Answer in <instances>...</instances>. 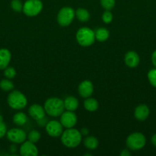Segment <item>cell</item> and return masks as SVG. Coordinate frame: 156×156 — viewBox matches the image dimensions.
Returning a JSON list of instances; mask_svg holds the SVG:
<instances>
[{"label":"cell","mask_w":156,"mask_h":156,"mask_svg":"<svg viewBox=\"0 0 156 156\" xmlns=\"http://www.w3.org/2000/svg\"><path fill=\"white\" fill-rule=\"evenodd\" d=\"M7 139L12 143L15 144H20L23 143L27 139L26 133L23 129L19 128H13L7 131L6 133Z\"/></svg>","instance_id":"ba28073f"},{"label":"cell","mask_w":156,"mask_h":156,"mask_svg":"<svg viewBox=\"0 0 156 156\" xmlns=\"http://www.w3.org/2000/svg\"><path fill=\"white\" fill-rule=\"evenodd\" d=\"M100 5L104 9L110 11L114 8L116 0H100Z\"/></svg>","instance_id":"484cf974"},{"label":"cell","mask_w":156,"mask_h":156,"mask_svg":"<svg viewBox=\"0 0 156 156\" xmlns=\"http://www.w3.org/2000/svg\"><path fill=\"white\" fill-rule=\"evenodd\" d=\"M77 122V117L76 115L73 111H67L66 112L63 113L61 115V123L64 127L67 128H73L76 125Z\"/></svg>","instance_id":"30bf717a"},{"label":"cell","mask_w":156,"mask_h":156,"mask_svg":"<svg viewBox=\"0 0 156 156\" xmlns=\"http://www.w3.org/2000/svg\"><path fill=\"white\" fill-rule=\"evenodd\" d=\"M75 16L81 22H87L90 19V15L87 9L80 8V9H76V11L75 12Z\"/></svg>","instance_id":"ffe728a7"},{"label":"cell","mask_w":156,"mask_h":156,"mask_svg":"<svg viewBox=\"0 0 156 156\" xmlns=\"http://www.w3.org/2000/svg\"><path fill=\"white\" fill-rule=\"evenodd\" d=\"M149 108L145 105H140L137 106L135 109V117L139 121H144L148 118L149 115Z\"/></svg>","instance_id":"9a60e30c"},{"label":"cell","mask_w":156,"mask_h":156,"mask_svg":"<svg viewBox=\"0 0 156 156\" xmlns=\"http://www.w3.org/2000/svg\"><path fill=\"white\" fill-rule=\"evenodd\" d=\"M95 33V38L99 42H104L106 41L110 37V32L105 27H99L98 28Z\"/></svg>","instance_id":"ac0fdd59"},{"label":"cell","mask_w":156,"mask_h":156,"mask_svg":"<svg viewBox=\"0 0 156 156\" xmlns=\"http://www.w3.org/2000/svg\"><path fill=\"white\" fill-rule=\"evenodd\" d=\"M12 54L8 49H0V69H4L9 66Z\"/></svg>","instance_id":"2e32d148"},{"label":"cell","mask_w":156,"mask_h":156,"mask_svg":"<svg viewBox=\"0 0 156 156\" xmlns=\"http://www.w3.org/2000/svg\"><path fill=\"white\" fill-rule=\"evenodd\" d=\"M151 143H152V144L154 146H156V133L153 135L152 137H151Z\"/></svg>","instance_id":"e575fe53"},{"label":"cell","mask_w":156,"mask_h":156,"mask_svg":"<svg viewBox=\"0 0 156 156\" xmlns=\"http://www.w3.org/2000/svg\"><path fill=\"white\" fill-rule=\"evenodd\" d=\"M7 102L9 106L14 110H21L27 105V98L21 91L12 90L8 95Z\"/></svg>","instance_id":"3957f363"},{"label":"cell","mask_w":156,"mask_h":156,"mask_svg":"<svg viewBox=\"0 0 156 156\" xmlns=\"http://www.w3.org/2000/svg\"><path fill=\"white\" fill-rule=\"evenodd\" d=\"M113 14H112L110 11L106 10V12H104L102 15V21H103V22L106 23V24H110V23H111V21H113Z\"/></svg>","instance_id":"f1b7e54d"},{"label":"cell","mask_w":156,"mask_h":156,"mask_svg":"<svg viewBox=\"0 0 156 156\" xmlns=\"http://www.w3.org/2000/svg\"><path fill=\"white\" fill-rule=\"evenodd\" d=\"M78 92L80 95L84 98H90L93 92V83L89 80L82 82L78 86Z\"/></svg>","instance_id":"7c38bea8"},{"label":"cell","mask_w":156,"mask_h":156,"mask_svg":"<svg viewBox=\"0 0 156 156\" xmlns=\"http://www.w3.org/2000/svg\"><path fill=\"white\" fill-rule=\"evenodd\" d=\"M4 76H6V79H12L16 76V71L13 67H6L4 69Z\"/></svg>","instance_id":"4316f807"},{"label":"cell","mask_w":156,"mask_h":156,"mask_svg":"<svg viewBox=\"0 0 156 156\" xmlns=\"http://www.w3.org/2000/svg\"><path fill=\"white\" fill-rule=\"evenodd\" d=\"M84 105L85 109L90 112L96 111L99 108V104H98L97 101L94 98H87L84 101Z\"/></svg>","instance_id":"d6986e66"},{"label":"cell","mask_w":156,"mask_h":156,"mask_svg":"<svg viewBox=\"0 0 156 156\" xmlns=\"http://www.w3.org/2000/svg\"><path fill=\"white\" fill-rule=\"evenodd\" d=\"M37 122H38L39 126H45L46 124H47V122L48 121H47V119H46L45 117H43V118L40 119V120H37Z\"/></svg>","instance_id":"4dcf8cb0"},{"label":"cell","mask_w":156,"mask_h":156,"mask_svg":"<svg viewBox=\"0 0 156 156\" xmlns=\"http://www.w3.org/2000/svg\"><path fill=\"white\" fill-rule=\"evenodd\" d=\"M44 108L45 110L46 114L54 117L61 116L65 109L64 101L58 98H50L47 99L44 103Z\"/></svg>","instance_id":"7a4b0ae2"},{"label":"cell","mask_w":156,"mask_h":156,"mask_svg":"<svg viewBox=\"0 0 156 156\" xmlns=\"http://www.w3.org/2000/svg\"><path fill=\"white\" fill-rule=\"evenodd\" d=\"M20 155L22 156H37L38 155V148L33 143L24 141L20 147Z\"/></svg>","instance_id":"8fae6325"},{"label":"cell","mask_w":156,"mask_h":156,"mask_svg":"<svg viewBox=\"0 0 156 156\" xmlns=\"http://www.w3.org/2000/svg\"><path fill=\"white\" fill-rule=\"evenodd\" d=\"M11 8L15 12H21L23 10V3L21 0H12Z\"/></svg>","instance_id":"d4e9b609"},{"label":"cell","mask_w":156,"mask_h":156,"mask_svg":"<svg viewBox=\"0 0 156 156\" xmlns=\"http://www.w3.org/2000/svg\"><path fill=\"white\" fill-rule=\"evenodd\" d=\"M28 121V117L25 114L18 112L13 116V122L17 126H24Z\"/></svg>","instance_id":"7402d4cb"},{"label":"cell","mask_w":156,"mask_h":156,"mask_svg":"<svg viewBox=\"0 0 156 156\" xmlns=\"http://www.w3.org/2000/svg\"><path fill=\"white\" fill-rule=\"evenodd\" d=\"M76 39L78 44L82 47H89L94 43L95 33L89 27H81L77 30Z\"/></svg>","instance_id":"277c9868"},{"label":"cell","mask_w":156,"mask_h":156,"mask_svg":"<svg viewBox=\"0 0 156 156\" xmlns=\"http://www.w3.org/2000/svg\"><path fill=\"white\" fill-rule=\"evenodd\" d=\"M14 84L10 79H2L0 82V88L4 91H11L14 89Z\"/></svg>","instance_id":"603a6c76"},{"label":"cell","mask_w":156,"mask_h":156,"mask_svg":"<svg viewBox=\"0 0 156 156\" xmlns=\"http://www.w3.org/2000/svg\"><path fill=\"white\" fill-rule=\"evenodd\" d=\"M43 9V3L41 0H27L23 4L22 12L27 16L34 17L38 15Z\"/></svg>","instance_id":"8992f818"},{"label":"cell","mask_w":156,"mask_h":156,"mask_svg":"<svg viewBox=\"0 0 156 156\" xmlns=\"http://www.w3.org/2000/svg\"><path fill=\"white\" fill-rule=\"evenodd\" d=\"M148 79L150 84L156 88V69H151L148 73Z\"/></svg>","instance_id":"83f0119b"},{"label":"cell","mask_w":156,"mask_h":156,"mask_svg":"<svg viewBox=\"0 0 156 156\" xmlns=\"http://www.w3.org/2000/svg\"><path fill=\"white\" fill-rule=\"evenodd\" d=\"M64 105L66 110L70 111H74L77 109L78 106H79V102L76 98L73 97V96H69V97L66 98L65 100L64 101Z\"/></svg>","instance_id":"e0dca14e"},{"label":"cell","mask_w":156,"mask_h":156,"mask_svg":"<svg viewBox=\"0 0 156 156\" xmlns=\"http://www.w3.org/2000/svg\"><path fill=\"white\" fill-rule=\"evenodd\" d=\"M84 144L88 149L94 150V149H96L98 147L99 142H98L97 139L96 137L90 136L86 137L84 141Z\"/></svg>","instance_id":"44dd1931"},{"label":"cell","mask_w":156,"mask_h":156,"mask_svg":"<svg viewBox=\"0 0 156 156\" xmlns=\"http://www.w3.org/2000/svg\"><path fill=\"white\" fill-rule=\"evenodd\" d=\"M130 155H131V154H130V152H128V150H127V149H123L120 153V155L122 156H129Z\"/></svg>","instance_id":"d6a6232c"},{"label":"cell","mask_w":156,"mask_h":156,"mask_svg":"<svg viewBox=\"0 0 156 156\" xmlns=\"http://www.w3.org/2000/svg\"><path fill=\"white\" fill-rule=\"evenodd\" d=\"M75 17V12L72 8L64 7L59 11L57 17L58 24L63 27H66L71 24Z\"/></svg>","instance_id":"52a82bcc"},{"label":"cell","mask_w":156,"mask_h":156,"mask_svg":"<svg viewBox=\"0 0 156 156\" xmlns=\"http://www.w3.org/2000/svg\"><path fill=\"white\" fill-rule=\"evenodd\" d=\"M45 129L47 133L52 137H59L64 132L62 124L61 122L57 120H50L47 122L45 126Z\"/></svg>","instance_id":"9c48e42d"},{"label":"cell","mask_w":156,"mask_h":156,"mask_svg":"<svg viewBox=\"0 0 156 156\" xmlns=\"http://www.w3.org/2000/svg\"><path fill=\"white\" fill-rule=\"evenodd\" d=\"M125 143L127 147L131 150H140L145 146L146 139L141 133H133L127 137Z\"/></svg>","instance_id":"5b68a950"},{"label":"cell","mask_w":156,"mask_h":156,"mask_svg":"<svg viewBox=\"0 0 156 156\" xmlns=\"http://www.w3.org/2000/svg\"><path fill=\"white\" fill-rule=\"evenodd\" d=\"M27 138L28 141L35 143L39 141L40 138H41V133L38 130H32L28 133Z\"/></svg>","instance_id":"cb8c5ba5"},{"label":"cell","mask_w":156,"mask_h":156,"mask_svg":"<svg viewBox=\"0 0 156 156\" xmlns=\"http://www.w3.org/2000/svg\"><path fill=\"white\" fill-rule=\"evenodd\" d=\"M3 120V117H2V116L1 115V114H0V120Z\"/></svg>","instance_id":"d590c367"},{"label":"cell","mask_w":156,"mask_h":156,"mask_svg":"<svg viewBox=\"0 0 156 156\" xmlns=\"http://www.w3.org/2000/svg\"><path fill=\"white\" fill-rule=\"evenodd\" d=\"M80 133L82 136H87L89 133V129L87 128H83L80 131Z\"/></svg>","instance_id":"836d02e7"},{"label":"cell","mask_w":156,"mask_h":156,"mask_svg":"<svg viewBox=\"0 0 156 156\" xmlns=\"http://www.w3.org/2000/svg\"><path fill=\"white\" fill-rule=\"evenodd\" d=\"M82 140L80 132L73 128H68L61 134V142L68 148H75L79 146Z\"/></svg>","instance_id":"6da1fadb"},{"label":"cell","mask_w":156,"mask_h":156,"mask_svg":"<svg viewBox=\"0 0 156 156\" xmlns=\"http://www.w3.org/2000/svg\"><path fill=\"white\" fill-rule=\"evenodd\" d=\"M7 126L3 120H0V139L3 138L7 133Z\"/></svg>","instance_id":"f546056e"},{"label":"cell","mask_w":156,"mask_h":156,"mask_svg":"<svg viewBox=\"0 0 156 156\" xmlns=\"http://www.w3.org/2000/svg\"><path fill=\"white\" fill-rule=\"evenodd\" d=\"M28 114L34 120H38L45 117V110L39 105H33L29 108Z\"/></svg>","instance_id":"4fadbf2b"},{"label":"cell","mask_w":156,"mask_h":156,"mask_svg":"<svg viewBox=\"0 0 156 156\" xmlns=\"http://www.w3.org/2000/svg\"><path fill=\"white\" fill-rule=\"evenodd\" d=\"M151 62H152L153 66L156 68V50H154L151 55Z\"/></svg>","instance_id":"1f68e13d"},{"label":"cell","mask_w":156,"mask_h":156,"mask_svg":"<svg viewBox=\"0 0 156 156\" xmlns=\"http://www.w3.org/2000/svg\"><path fill=\"white\" fill-rule=\"evenodd\" d=\"M125 63L130 68H135L138 66L139 63V56L135 51H128L125 55Z\"/></svg>","instance_id":"5bb4252c"}]
</instances>
